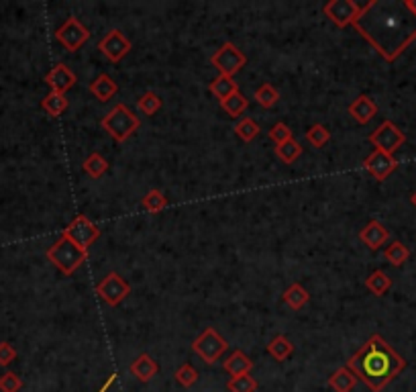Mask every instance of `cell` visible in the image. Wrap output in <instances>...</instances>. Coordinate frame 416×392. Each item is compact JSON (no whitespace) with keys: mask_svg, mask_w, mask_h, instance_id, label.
I'll return each mask as SVG.
<instances>
[{"mask_svg":"<svg viewBox=\"0 0 416 392\" xmlns=\"http://www.w3.org/2000/svg\"><path fill=\"white\" fill-rule=\"evenodd\" d=\"M353 27L386 61H396L416 41V15L406 6V0L363 4Z\"/></svg>","mask_w":416,"mask_h":392,"instance_id":"6da1fadb","label":"cell"},{"mask_svg":"<svg viewBox=\"0 0 416 392\" xmlns=\"http://www.w3.org/2000/svg\"><path fill=\"white\" fill-rule=\"evenodd\" d=\"M347 370L372 392H381L406 368V360L381 337L372 335L357 352L347 360Z\"/></svg>","mask_w":416,"mask_h":392,"instance_id":"7a4b0ae2","label":"cell"},{"mask_svg":"<svg viewBox=\"0 0 416 392\" xmlns=\"http://www.w3.org/2000/svg\"><path fill=\"white\" fill-rule=\"evenodd\" d=\"M45 255L63 276H72L88 259V252L78 247L76 243L66 235L59 237L56 243L45 252Z\"/></svg>","mask_w":416,"mask_h":392,"instance_id":"3957f363","label":"cell"},{"mask_svg":"<svg viewBox=\"0 0 416 392\" xmlns=\"http://www.w3.org/2000/svg\"><path fill=\"white\" fill-rule=\"evenodd\" d=\"M102 129L116 141V143H125L131 137L133 133L139 129L141 121L133 113L131 109L123 102H118L111 113H106L100 121Z\"/></svg>","mask_w":416,"mask_h":392,"instance_id":"277c9868","label":"cell"},{"mask_svg":"<svg viewBox=\"0 0 416 392\" xmlns=\"http://www.w3.org/2000/svg\"><path fill=\"white\" fill-rule=\"evenodd\" d=\"M228 343L225 337H221V333L214 327H208L202 333L198 335L192 341V352L196 353L204 364L212 366L221 360V355L227 352Z\"/></svg>","mask_w":416,"mask_h":392,"instance_id":"5b68a950","label":"cell"},{"mask_svg":"<svg viewBox=\"0 0 416 392\" xmlns=\"http://www.w3.org/2000/svg\"><path fill=\"white\" fill-rule=\"evenodd\" d=\"M210 63L219 70L221 76L233 78L237 72H241V68L247 63V56L235 43L227 41L210 56Z\"/></svg>","mask_w":416,"mask_h":392,"instance_id":"8992f818","label":"cell"},{"mask_svg":"<svg viewBox=\"0 0 416 392\" xmlns=\"http://www.w3.org/2000/svg\"><path fill=\"white\" fill-rule=\"evenodd\" d=\"M367 139H369V143H372L378 152H384V154H388V156H394L398 149L404 145L406 135H404V131H402L400 127H396L392 121H384Z\"/></svg>","mask_w":416,"mask_h":392,"instance_id":"52a82bcc","label":"cell"},{"mask_svg":"<svg viewBox=\"0 0 416 392\" xmlns=\"http://www.w3.org/2000/svg\"><path fill=\"white\" fill-rule=\"evenodd\" d=\"M96 294L109 307H118L131 294V286L118 272H111L96 284Z\"/></svg>","mask_w":416,"mask_h":392,"instance_id":"ba28073f","label":"cell"},{"mask_svg":"<svg viewBox=\"0 0 416 392\" xmlns=\"http://www.w3.org/2000/svg\"><path fill=\"white\" fill-rule=\"evenodd\" d=\"M68 239H72L78 247H82L84 252L90 250V245H94V241L100 237V229L98 225L92 223L86 215H78L72 219V223L63 229V233Z\"/></svg>","mask_w":416,"mask_h":392,"instance_id":"9c48e42d","label":"cell"},{"mask_svg":"<svg viewBox=\"0 0 416 392\" xmlns=\"http://www.w3.org/2000/svg\"><path fill=\"white\" fill-rule=\"evenodd\" d=\"M56 39L63 45L66 51L74 54L90 39V31L78 17H68V20L56 31Z\"/></svg>","mask_w":416,"mask_h":392,"instance_id":"30bf717a","label":"cell"},{"mask_svg":"<svg viewBox=\"0 0 416 392\" xmlns=\"http://www.w3.org/2000/svg\"><path fill=\"white\" fill-rule=\"evenodd\" d=\"M322 11L337 27L345 29V27H349L357 20L361 13V4L353 2V0H331L322 6Z\"/></svg>","mask_w":416,"mask_h":392,"instance_id":"8fae6325","label":"cell"},{"mask_svg":"<svg viewBox=\"0 0 416 392\" xmlns=\"http://www.w3.org/2000/svg\"><path fill=\"white\" fill-rule=\"evenodd\" d=\"M131 41L127 39V35L121 29H111L102 39L98 41V49L104 58L113 63H118L131 51Z\"/></svg>","mask_w":416,"mask_h":392,"instance_id":"7c38bea8","label":"cell"},{"mask_svg":"<svg viewBox=\"0 0 416 392\" xmlns=\"http://www.w3.org/2000/svg\"><path fill=\"white\" fill-rule=\"evenodd\" d=\"M363 168H365L367 174H372L374 180L384 182L398 168V159L394 156H388L384 152L374 149L369 156L363 159Z\"/></svg>","mask_w":416,"mask_h":392,"instance_id":"4fadbf2b","label":"cell"},{"mask_svg":"<svg viewBox=\"0 0 416 392\" xmlns=\"http://www.w3.org/2000/svg\"><path fill=\"white\" fill-rule=\"evenodd\" d=\"M78 82L76 74L72 72V68L68 63H56L47 74H45V84L51 88V92L57 94H66L70 88H74V84Z\"/></svg>","mask_w":416,"mask_h":392,"instance_id":"5bb4252c","label":"cell"},{"mask_svg":"<svg viewBox=\"0 0 416 392\" xmlns=\"http://www.w3.org/2000/svg\"><path fill=\"white\" fill-rule=\"evenodd\" d=\"M360 239L372 250V252H378L381 245H386L388 243V239H390V231L379 223V221H369L363 229L360 231Z\"/></svg>","mask_w":416,"mask_h":392,"instance_id":"9a60e30c","label":"cell"},{"mask_svg":"<svg viewBox=\"0 0 416 392\" xmlns=\"http://www.w3.org/2000/svg\"><path fill=\"white\" fill-rule=\"evenodd\" d=\"M349 115L355 118L360 125H367L372 118L378 115V104L374 102V98L361 94L349 104Z\"/></svg>","mask_w":416,"mask_h":392,"instance_id":"2e32d148","label":"cell"},{"mask_svg":"<svg viewBox=\"0 0 416 392\" xmlns=\"http://www.w3.org/2000/svg\"><path fill=\"white\" fill-rule=\"evenodd\" d=\"M131 372L139 382L147 384V382H152L153 378L157 376L159 366H157V362L153 360L149 353H141V355L131 364Z\"/></svg>","mask_w":416,"mask_h":392,"instance_id":"e0dca14e","label":"cell"},{"mask_svg":"<svg viewBox=\"0 0 416 392\" xmlns=\"http://www.w3.org/2000/svg\"><path fill=\"white\" fill-rule=\"evenodd\" d=\"M223 368H225V372L231 374V378L233 376H243V374H249L253 370V360L247 353L241 352V350H235L225 360Z\"/></svg>","mask_w":416,"mask_h":392,"instance_id":"ac0fdd59","label":"cell"},{"mask_svg":"<svg viewBox=\"0 0 416 392\" xmlns=\"http://www.w3.org/2000/svg\"><path fill=\"white\" fill-rule=\"evenodd\" d=\"M88 90H90V92L94 94V98H98L100 102H109V100L118 92V84H116L109 74H100L94 82H90Z\"/></svg>","mask_w":416,"mask_h":392,"instance_id":"d6986e66","label":"cell"},{"mask_svg":"<svg viewBox=\"0 0 416 392\" xmlns=\"http://www.w3.org/2000/svg\"><path fill=\"white\" fill-rule=\"evenodd\" d=\"M70 106V100L66 94H57V92H49L41 100V109L49 115L51 118L61 117Z\"/></svg>","mask_w":416,"mask_h":392,"instance_id":"ffe728a7","label":"cell"},{"mask_svg":"<svg viewBox=\"0 0 416 392\" xmlns=\"http://www.w3.org/2000/svg\"><path fill=\"white\" fill-rule=\"evenodd\" d=\"M355 384H357V378L347 368H339L329 376V386L335 392H351L355 388Z\"/></svg>","mask_w":416,"mask_h":392,"instance_id":"44dd1931","label":"cell"},{"mask_svg":"<svg viewBox=\"0 0 416 392\" xmlns=\"http://www.w3.org/2000/svg\"><path fill=\"white\" fill-rule=\"evenodd\" d=\"M282 298H284V302L292 309V311H300L304 305L310 300V294H308V290L304 288L302 284L294 282V284H290V286L286 288V293Z\"/></svg>","mask_w":416,"mask_h":392,"instance_id":"7402d4cb","label":"cell"},{"mask_svg":"<svg viewBox=\"0 0 416 392\" xmlns=\"http://www.w3.org/2000/svg\"><path fill=\"white\" fill-rule=\"evenodd\" d=\"M247 106H249V98H245V94H243L241 90H237L235 94H231V97L225 98V100H221V109H223L231 118L241 117L247 111Z\"/></svg>","mask_w":416,"mask_h":392,"instance_id":"603a6c76","label":"cell"},{"mask_svg":"<svg viewBox=\"0 0 416 392\" xmlns=\"http://www.w3.org/2000/svg\"><path fill=\"white\" fill-rule=\"evenodd\" d=\"M294 352V345H292V341L286 337V335H278V337H274L269 343H267V353L276 360V362H286L290 355Z\"/></svg>","mask_w":416,"mask_h":392,"instance_id":"cb8c5ba5","label":"cell"},{"mask_svg":"<svg viewBox=\"0 0 416 392\" xmlns=\"http://www.w3.org/2000/svg\"><path fill=\"white\" fill-rule=\"evenodd\" d=\"M365 288L376 296H384L392 288V278L386 274L384 270H376L365 278Z\"/></svg>","mask_w":416,"mask_h":392,"instance_id":"d4e9b609","label":"cell"},{"mask_svg":"<svg viewBox=\"0 0 416 392\" xmlns=\"http://www.w3.org/2000/svg\"><path fill=\"white\" fill-rule=\"evenodd\" d=\"M210 92L214 94V97L219 98V102L221 100H225V98H228L231 94H235L237 90H239V84L235 82L233 78H228V76H216V78L210 82Z\"/></svg>","mask_w":416,"mask_h":392,"instance_id":"484cf974","label":"cell"},{"mask_svg":"<svg viewBox=\"0 0 416 392\" xmlns=\"http://www.w3.org/2000/svg\"><path fill=\"white\" fill-rule=\"evenodd\" d=\"M141 204H143V209H145L147 213H152V215H157V213H161V211H166V209L170 207V200H168V196L164 195L161 190H157V188H152V190H149L147 195L143 196Z\"/></svg>","mask_w":416,"mask_h":392,"instance_id":"4316f807","label":"cell"},{"mask_svg":"<svg viewBox=\"0 0 416 392\" xmlns=\"http://www.w3.org/2000/svg\"><path fill=\"white\" fill-rule=\"evenodd\" d=\"M82 168H84V172L88 174L90 178H102L106 172H109V161H106V157L102 156V154H90V156L84 159V164H82Z\"/></svg>","mask_w":416,"mask_h":392,"instance_id":"83f0119b","label":"cell"},{"mask_svg":"<svg viewBox=\"0 0 416 392\" xmlns=\"http://www.w3.org/2000/svg\"><path fill=\"white\" fill-rule=\"evenodd\" d=\"M276 156L280 161H284V164H294L298 157L302 156V145L296 141V139H290V141H284V143H280V145H276Z\"/></svg>","mask_w":416,"mask_h":392,"instance_id":"f1b7e54d","label":"cell"},{"mask_svg":"<svg viewBox=\"0 0 416 392\" xmlns=\"http://www.w3.org/2000/svg\"><path fill=\"white\" fill-rule=\"evenodd\" d=\"M384 257H386V262H390L392 266L400 268L404 262H408L410 250H408L402 241H392V243L388 245V250L384 252Z\"/></svg>","mask_w":416,"mask_h":392,"instance_id":"f546056e","label":"cell"},{"mask_svg":"<svg viewBox=\"0 0 416 392\" xmlns=\"http://www.w3.org/2000/svg\"><path fill=\"white\" fill-rule=\"evenodd\" d=\"M259 125L253 121L251 117H243L241 121H237V125H235V133H237V137L241 139V141H245V143H251L253 139L259 135Z\"/></svg>","mask_w":416,"mask_h":392,"instance_id":"4dcf8cb0","label":"cell"},{"mask_svg":"<svg viewBox=\"0 0 416 392\" xmlns=\"http://www.w3.org/2000/svg\"><path fill=\"white\" fill-rule=\"evenodd\" d=\"M137 109H139V113H141V115H145V117H153V115L161 109V98L157 97L153 90H147V92H143L141 98L137 100Z\"/></svg>","mask_w":416,"mask_h":392,"instance_id":"1f68e13d","label":"cell"},{"mask_svg":"<svg viewBox=\"0 0 416 392\" xmlns=\"http://www.w3.org/2000/svg\"><path fill=\"white\" fill-rule=\"evenodd\" d=\"M255 100H257V104L259 106H264V109H271V106H276L278 104V100H280V92H278V88H274L271 84H262L257 90H255Z\"/></svg>","mask_w":416,"mask_h":392,"instance_id":"d6a6232c","label":"cell"},{"mask_svg":"<svg viewBox=\"0 0 416 392\" xmlns=\"http://www.w3.org/2000/svg\"><path fill=\"white\" fill-rule=\"evenodd\" d=\"M257 380L251 374H243V376H233L227 382L228 392H255L257 391Z\"/></svg>","mask_w":416,"mask_h":392,"instance_id":"836d02e7","label":"cell"},{"mask_svg":"<svg viewBox=\"0 0 416 392\" xmlns=\"http://www.w3.org/2000/svg\"><path fill=\"white\" fill-rule=\"evenodd\" d=\"M329 139H331V131L321 125V123H314L308 131H306V141L312 145V147H322V145H326L329 143Z\"/></svg>","mask_w":416,"mask_h":392,"instance_id":"e575fe53","label":"cell"},{"mask_svg":"<svg viewBox=\"0 0 416 392\" xmlns=\"http://www.w3.org/2000/svg\"><path fill=\"white\" fill-rule=\"evenodd\" d=\"M173 378H176V382L182 384L184 388H190V386H194V384L198 382L200 376H198V370H196L192 364H182V366L176 370Z\"/></svg>","mask_w":416,"mask_h":392,"instance_id":"d590c367","label":"cell"},{"mask_svg":"<svg viewBox=\"0 0 416 392\" xmlns=\"http://www.w3.org/2000/svg\"><path fill=\"white\" fill-rule=\"evenodd\" d=\"M267 135H269V139H271L276 145H280V143H284V141L294 139V135H292V129H290L286 123H282V121H280V123H276V125L269 129V133H267Z\"/></svg>","mask_w":416,"mask_h":392,"instance_id":"8d00e7d4","label":"cell"},{"mask_svg":"<svg viewBox=\"0 0 416 392\" xmlns=\"http://www.w3.org/2000/svg\"><path fill=\"white\" fill-rule=\"evenodd\" d=\"M23 388V380L19 374L4 372L0 376V392H19Z\"/></svg>","mask_w":416,"mask_h":392,"instance_id":"74e56055","label":"cell"},{"mask_svg":"<svg viewBox=\"0 0 416 392\" xmlns=\"http://www.w3.org/2000/svg\"><path fill=\"white\" fill-rule=\"evenodd\" d=\"M17 360V350L8 341H0V366L6 368Z\"/></svg>","mask_w":416,"mask_h":392,"instance_id":"f35d334b","label":"cell"},{"mask_svg":"<svg viewBox=\"0 0 416 392\" xmlns=\"http://www.w3.org/2000/svg\"><path fill=\"white\" fill-rule=\"evenodd\" d=\"M114 380H116V374H111V376L106 378V382H104V384L100 386V391H98V392H106V391H109V388H111V386L114 384Z\"/></svg>","mask_w":416,"mask_h":392,"instance_id":"ab89813d","label":"cell"},{"mask_svg":"<svg viewBox=\"0 0 416 392\" xmlns=\"http://www.w3.org/2000/svg\"><path fill=\"white\" fill-rule=\"evenodd\" d=\"M406 6L416 15V0H406Z\"/></svg>","mask_w":416,"mask_h":392,"instance_id":"60d3db41","label":"cell"},{"mask_svg":"<svg viewBox=\"0 0 416 392\" xmlns=\"http://www.w3.org/2000/svg\"><path fill=\"white\" fill-rule=\"evenodd\" d=\"M410 202H412V207H416V192L410 196Z\"/></svg>","mask_w":416,"mask_h":392,"instance_id":"b9f144b4","label":"cell"}]
</instances>
